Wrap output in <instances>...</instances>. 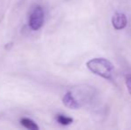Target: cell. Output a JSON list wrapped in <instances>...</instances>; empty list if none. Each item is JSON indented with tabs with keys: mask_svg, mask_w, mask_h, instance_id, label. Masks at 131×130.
Returning <instances> with one entry per match:
<instances>
[{
	"mask_svg": "<svg viewBox=\"0 0 131 130\" xmlns=\"http://www.w3.org/2000/svg\"><path fill=\"white\" fill-rule=\"evenodd\" d=\"M62 102L66 107L70 108V109L77 110L80 108V104L79 103V102L76 100L75 96L71 92H67L64 94L63 98H62Z\"/></svg>",
	"mask_w": 131,
	"mask_h": 130,
	"instance_id": "4",
	"label": "cell"
},
{
	"mask_svg": "<svg viewBox=\"0 0 131 130\" xmlns=\"http://www.w3.org/2000/svg\"><path fill=\"white\" fill-rule=\"evenodd\" d=\"M88 69L95 75L108 80L113 79L114 66L105 58H93L86 63Z\"/></svg>",
	"mask_w": 131,
	"mask_h": 130,
	"instance_id": "1",
	"label": "cell"
},
{
	"mask_svg": "<svg viewBox=\"0 0 131 130\" xmlns=\"http://www.w3.org/2000/svg\"><path fill=\"white\" fill-rule=\"evenodd\" d=\"M21 124L24 127H26L27 129L29 130H38L39 127L32 120L30 119H28V118H23L21 120Z\"/></svg>",
	"mask_w": 131,
	"mask_h": 130,
	"instance_id": "5",
	"label": "cell"
},
{
	"mask_svg": "<svg viewBox=\"0 0 131 130\" xmlns=\"http://www.w3.org/2000/svg\"><path fill=\"white\" fill-rule=\"evenodd\" d=\"M45 14L41 6H36L31 12L29 19V26L32 30H38L43 26Z\"/></svg>",
	"mask_w": 131,
	"mask_h": 130,
	"instance_id": "2",
	"label": "cell"
},
{
	"mask_svg": "<svg viewBox=\"0 0 131 130\" xmlns=\"http://www.w3.org/2000/svg\"><path fill=\"white\" fill-rule=\"evenodd\" d=\"M112 24L116 30H123L128 25V18L122 13H116L112 18Z\"/></svg>",
	"mask_w": 131,
	"mask_h": 130,
	"instance_id": "3",
	"label": "cell"
},
{
	"mask_svg": "<svg viewBox=\"0 0 131 130\" xmlns=\"http://www.w3.org/2000/svg\"><path fill=\"white\" fill-rule=\"evenodd\" d=\"M56 121L62 126H69L73 122V120L70 117L65 116V115L59 114L56 116Z\"/></svg>",
	"mask_w": 131,
	"mask_h": 130,
	"instance_id": "6",
	"label": "cell"
},
{
	"mask_svg": "<svg viewBox=\"0 0 131 130\" xmlns=\"http://www.w3.org/2000/svg\"><path fill=\"white\" fill-rule=\"evenodd\" d=\"M125 83H126L128 93H129L131 96V74H128L126 76V78H125Z\"/></svg>",
	"mask_w": 131,
	"mask_h": 130,
	"instance_id": "7",
	"label": "cell"
}]
</instances>
